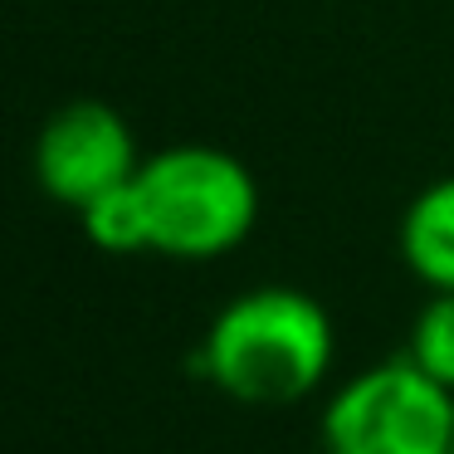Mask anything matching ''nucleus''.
Segmentation results:
<instances>
[{
	"instance_id": "4",
	"label": "nucleus",
	"mask_w": 454,
	"mask_h": 454,
	"mask_svg": "<svg viewBox=\"0 0 454 454\" xmlns=\"http://www.w3.org/2000/svg\"><path fill=\"white\" fill-rule=\"evenodd\" d=\"M137 137L108 103H64L35 137V181L50 200L69 210L93 206L98 196L137 176Z\"/></svg>"
},
{
	"instance_id": "1",
	"label": "nucleus",
	"mask_w": 454,
	"mask_h": 454,
	"mask_svg": "<svg viewBox=\"0 0 454 454\" xmlns=\"http://www.w3.org/2000/svg\"><path fill=\"white\" fill-rule=\"evenodd\" d=\"M333 317L313 294L264 284L230 298L200 337L196 372L245 405H294L333 372Z\"/></svg>"
},
{
	"instance_id": "3",
	"label": "nucleus",
	"mask_w": 454,
	"mask_h": 454,
	"mask_svg": "<svg viewBox=\"0 0 454 454\" xmlns=\"http://www.w3.org/2000/svg\"><path fill=\"white\" fill-rule=\"evenodd\" d=\"M317 440L323 454H450L454 391L401 352L347 376L327 395Z\"/></svg>"
},
{
	"instance_id": "7",
	"label": "nucleus",
	"mask_w": 454,
	"mask_h": 454,
	"mask_svg": "<svg viewBox=\"0 0 454 454\" xmlns=\"http://www.w3.org/2000/svg\"><path fill=\"white\" fill-rule=\"evenodd\" d=\"M405 356L420 366L430 381L454 391V294H434L430 303L415 313L411 337H405Z\"/></svg>"
},
{
	"instance_id": "5",
	"label": "nucleus",
	"mask_w": 454,
	"mask_h": 454,
	"mask_svg": "<svg viewBox=\"0 0 454 454\" xmlns=\"http://www.w3.org/2000/svg\"><path fill=\"white\" fill-rule=\"evenodd\" d=\"M401 259L434 294H454V176L425 186L401 215Z\"/></svg>"
},
{
	"instance_id": "8",
	"label": "nucleus",
	"mask_w": 454,
	"mask_h": 454,
	"mask_svg": "<svg viewBox=\"0 0 454 454\" xmlns=\"http://www.w3.org/2000/svg\"><path fill=\"white\" fill-rule=\"evenodd\" d=\"M450 454H454V444H450Z\"/></svg>"
},
{
	"instance_id": "6",
	"label": "nucleus",
	"mask_w": 454,
	"mask_h": 454,
	"mask_svg": "<svg viewBox=\"0 0 454 454\" xmlns=\"http://www.w3.org/2000/svg\"><path fill=\"white\" fill-rule=\"evenodd\" d=\"M79 225L93 239V249H103V254H147L152 249V225H147V206H142L137 176L128 186L108 191V196H98L93 206H83Z\"/></svg>"
},
{
	"instance_id": "2",
	"label": "nucleus",
	"mask_w": 454,
	"mask_h": 454,
	"mask_svg": "<svg viewBox=\"0 0 454 454\" xmlns=\"http://www.w3.org/2000/svg\"><path fill=\"white\" fill-rule=\"evenodd\" d=\"M137 191L152 225V254L220 259L245 245L259 220V186L249 167L200 142L142 157Z\"/></svg>"
}]
</instances>
